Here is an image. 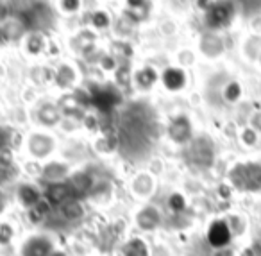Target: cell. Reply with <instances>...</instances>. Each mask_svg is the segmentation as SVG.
Listing matches in <instances>:
<instances>
[{
    "instance_id": "3957f363",
    "label": "cell",
    "mask_w": 261,
    "mask_h": 256,
    "mask_svg": "<svg viewBox=\"0 0 261 256\" xmlns=\"http://www.w3.org/2000/svg\"><path fill=\"white\" fill-rule=\"evenodd\" d=\"M232 15V9L229 8L227 4H211V9H210V15H207V18H210V24L215 27L218 26H224V24L229 22V18H231Z\"/></svg>"
},
{
    "instance_id": "277c9868",
    "label": "cell",
    "mask_w": 261,
    "mask_h": 256,
    "mask_svg": "<svg viewBox=\"0 0 261 256\" xmlns=\"http://www.w3.org/2000/svg\"><path fill=\"white\" fill-rule=\"evenodd\" d=\"M172 136L177 142H185L190 136V126L185 119H179L174 122V126H172Z\"/></svg>"
},
{
    "instance_id": "6da1fadb",
    "label": "cell",
    "mask_w": 261,
    "mask_h": 256,
    "mask_svg": "<svg viewBox=\"0 0 261 256\" xmlns=\"http://www.w3.org/2000/svg\"><path fill=\"white\" fill-rule=\"evenodd\" d=\"M231 181L234 183L236 188H242V190H261V165L247 163V165L236 167L231 172Z\"/></svg>"
},
{
    "instance_id": "8992f818",
    "label": "cell",
    "mask_w": 261,
    "mask_h": 256,
    "mask_svg": "<svg viewBox=\"0 0 261 256\" xmlns=\"http://www.w3.org/2000/svg\"><path fill=\"white\" fill-rule=\"evenodd\" d=\"M240 95H242V88H240V84H238V83H231V84L227 86V90H225V97H227L231 102L238 101Z\"/></svg>"
},
{
    "instance_id": "52a82bcc",
    "label": "cell",
    "mask_w": 261,
    "mask_h": 256,
    "mask_svg": "<svg viewBox=\"0 0 261 256\" xmlns=\"http://www.w3.org/2000/svg\"><path fill=\"white\" fill-rule=\"evenodd\" d=\"M243 140H245V144H254L257 140V134L252 129H245L243 131Z\"/></svg>"
},
{
    "instance_id": "7a4b0ae2",
    "label": "cell",
    "mask_w": 261,
    "mask_h": 256,
    "mask_svg": "<svg viewBox=\"0 0 261 256\" xmlns=\"http://www.w3.org/2000/svg\"><path fill=\"white\" fill-rule=\"evenodd\" d=\"M210 242L213 245H217V247H222V245H225L229 242V238H231V231H229L227 224L225 222H215L213 226L210 227Z\"/></svg>"
},
{
    "instance_id": "5b68a950",
    "label": "cell",
    "mask_w": 261,
    "mask_h": 256,
    "mask_svg": "<svg viewBox=\"0 0 261 256\" xmlns=\"http://www.w3.org/2000/svg\"><path fill=\"white\" fill-rule=\"evenodd\" d=\"M68 197V188L63 187V184H58V187L50 188V199L54 202H61Z\"/></svg>"
}]
</instances>
